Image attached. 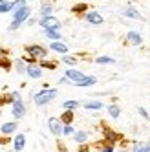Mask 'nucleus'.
Here are the masks:
<instances>
[{"label": "nucleus", "instance_id": "nucleus-20", "mask_svg": "<svg viewBox=\"0 0 150 152\" xmlns=\"http://www.w3.org/2000/svg\"><path fill=\"white\" fill-rule=\"evenodd\" d=\"M46 37H50L53 40H59L60 39V33H59L57 29H46Z\"/></svg>", "mask_w": 150, "mask_h": 152}, {"label": "nucleus", "instance_id": "nucleus-8", "mask_svg": "<svg viewBox=\"0 0 150 152\" xmlns=\"http://www.w3.org/2000/svg\"><path fill=\"white\" fill-rule=\"evenodd\" d=\"M26 72H28V75H29L31 79H39L40 75H42V70H40V66H37V64H28Z\"/></svg>", "mask_w": 150, "mask_h": 152}, {"label": "nucleus", "instance_id": "nucleus-36", "mask_svg": "<svg viewBox=\"0 0 150 152\" xmlns=\"http://www.w3.org/2000/svg\"><path fill=\"white\" fill-rule=\"evenodd\" d=\"M2 2H4V0H0V4H2Z\"/></svg>", "mask_w": 150, "mask_h": 152}, {"label": "nucleus", "instance_id": "nucleus-1", "mask_svg": "<svg viewBox=\"0 0 150 152\" xmlns=\"http://www.w3.org/2000/svg\"><path fill=\"white\" fill-rule=\"evenodd\" d=\"M29 13H31V9H29L28 6H24V7H18V9H15V15H13V24L9 26V29H17V28L20 26V24L24 22V20H28Z\"/></svg>", "mask_w": 150, "mask_h": 152}, {"label": "nucleus", "instance_id": "nucleus-25", "mask_svg": "<svg viewBox=\"0 0 150 152\" xmlns=\"http://www.w3.org/2000/svg\"><path fill=\"white\" fill-rule=\"evenodd\" d=\"M62 62H66V64H71V66H73V64L77 62V59H75V57H71V55H64V57H62Z\"/></svg>", "mask_w": 150, "mask_h": 152}, {"label": "nucleus", "instance_id": "nucleus-32", "mask_svg": "<svg viewBox=\"0 0 150 152\" xmlns=\"http://www.w3.org/2000/svg\"><path fill=\"white\" fill-rule=\"evenodd\" d=\"M103 152H114V147H112V145H106V147L103 148Z\"/></svg>", "mask_w": 150, "mask_h": 152}, {"label": "nucleus", "instance_id": "nucleus-15", "mask_svg": "<svg viewBox=\"0 0 150 152\" xmlns=\"http://www.w3.org/2000/svg\"><path fill=\"white\" fill-rule=\"evenodd\" d=\"M15 130H17V123H6V125L0 126V132L2 134H11Z\"/></svg>", "mask_w": 150, "mask_h": 152}, {"label": "nucleus", "instance_id": "nucleus-6", "mask_svg": "<svg viewBox=\"0 0 150 152\" xmlns=\"http://www.w3.org/2000/svg\"><path fill=\"white\" fill-rule=\"evenodd\" d=\"M11 112H13V115L17 117V119H20V117H24V114H26V106H24V103L22 101H13V108H11Z\"/></svg>", "mask_w": 150, "mask_h": 152}, {"label": "nucleus", "instance_id": "nucleus-10", "mask_svg": "<svg viewBox=\"0 0 150 152\" xmlns=\"http://www.w3.org/2000/svg\"><path fill=\"white\" fill-rule=\"evenodd\" d=\"M66 77H68L70 81H73V83H77V81H81V79L84 77V73L79 72V70H68V72H66Z\"/></svg>", "mask_w": 150, "mask_h": 152}, {"label": "nucleus", "instance_id": "nucleus-23", "mask_svg": "<svg viewBox=\"0 0 150 152\" xmlns=\"http://www.w3.org/2000/svg\"><path fill=\"white\" fill-rule=\"evenodd\" d=\"M86 137H88L86 132H77V134H75V141H77V143H84Z\"/></svg>", "mask_w": 150, "mask_h": 152}, {"label": "nucleus", "instance_id": "nucleus-4", "mask_svg": "<svg viewBox=\"0 0 150 152\" xmlns=\"http://www.w3.org/2000/svg\"><path fill=\"white\" fill-rule=\"evenodd\" d=\"M26 51H28L33 59H44V57H46V50L42 48V46H37V44L28 46V48H26Z\"/></svg>", "mask_w": 150, "mask_h": 152}, {"label": "nucleus", "instance_id": "nucleus-21", "mask_svg": "<svg viewBox=\"0 0 150 152\" xmlns=\"http://www.w3.org/2000/svg\"><path fill=\"white\" fill-rule=\"evenodd\" d=\"M62 106H64V110H73V108H77L79 106V101H66V103H62Z\"/></svg>", "mask_w": 150, "mask_h": 152}, {"label": "nucleus", "instance_id": "nucleus-34", "mask_svg": "<svg viewBox=\"0 0 150 152\" xmlns=\"http://www.w3.org/2000/svg\"><path fill=\"white\" fill-rule=\"evenodd\" d=\"M79 152H90V150H88V148H86V147H82V148H81V150H79Z\"/></svg>", "mask_w": 150, "mask_h": 152}, {"label": "nucleus", "instance_id": "nucleus-17", "mask_svg": "<svg viewBox=\"0 0 150 152\" xmlns=\"http://www.w3.org/2000/svg\"><path fill=\"white\" fill-rule=\"evenodd\" d=\"M84 108H88V110H99V108H103V103L92 101V103H86V104H84Z\"/></svg>", "mask_w": 150, "mask_h": 152}, {"label": "nucleus", "instance_id": "nucleus-13", "mask_svg": "<svg viewBox=\"0 0 150 152\" xmlns=\"http://www.w3.org/2000/svg\"><path fill=\"white\" fill-rule=\"evenodd\" d=\"M125 17H128V18H135V20H139L141 18V13L137 11L135 7H126L125 9Z\"/></svg>", "mask_w": 150, "mask_h": 152}, {"label": "nucleus", "instance_id": "nucleus-27", "mask_svg": "<svg viewBox=\"0 0 150 152\" xmlns=\"http://www.w3.org/2000/svg\"><path fill=\"white\" fill-rule=\"evenodd\" d=\"M134 152H150V145H145V147H134Z\"/></svg>", "mask_w": 150, "mask_h": 152}, {"label": "nucleus", "instance_id": "nucleus-24", "mask_svg": "<svg viewBox=\"0 0 150 152\" xmlns=\"http://www.w3.org/2000/svg\"><path fill=\"white\" fill-rule=\"evenodd\" d=\"M40 15L42 17H50L51 15V6L50 4H44V6H42V9H40Z\"/></svg>", "mask_w": 150, "mask_h": 152}, {"label": "nucleus", "instance_id": "nucleus-19", "mask_svg": "<svg viewBox=\"0 0 150 152\" xmlns=\"http://www.w3.org/2000/svg\"><path fill=\"white\" fill-rule=\"evenodd\" d=\"M11 9H13V2H6L4 0V2L0 4V13H7V11H11Z\"/></svg>", "mask_w": 150, "mask_h": 152}, {"label": "nucleus", "instance_id": "nucleus-11", "mask_svg": "<svg viewBox=\"0 0 150 152\" xmlns=\"http://www.w3.org/2000/svg\"><path fill=\"white\" fill-rule=\"evenodd\" d=\"M50 48H51L53 51H59V53H66V51H68V46H66V44H62L60 40L51 42V44H50Z\"/></svg>", "mask_w": 150, "mask_h": 152}, {"label": "nucleus", "instance_id": "nucleus-14", "mask_svg": "<svg viewBox=\"0 0 150 152\" xmlns=\"http://www.w3.org/2000/svg\"><path fill=\"white\" fill-rule=\"evenodd\" d=\"M24 145H26V137H24V134H18V136L15 137V150H17V152L22 150Z\"/></svg>", "mask_w": 150, "mask_h": 152}, {"label": "nucleus", "instance_id": "nucleus-31", "mask_svg": "<svg viewBox=\"0 0 150 152\" xmlns=\"http://www.w3.org/2000/svg\"><path fill=\"white\" fill-rule=\"evenodd\" d=\"M84 9H86V6H75L73 11H84Z\"/></svg>", "mask_w": 150, "mask_h": 152}, {"label": "nucleus", "instance_id": "nucleus-29", "mask_svg": "<svg viewBox=\"0 0 150 152\" xmlns=\"http://www.w3.org/2000/svg\"><path fill=\"white\" fill-rule=\"evenodd\" d=\"M106 137H110V139H112V141H114V139H115V137H117V136H115V134H114V132H112V130H106Z\"/></svg>", "mask_w": 150, "mask_h": 152}, {"label": "nucleus", "instance_id": "nucleus-7", "mask_svg": "<svg viewBox=\"0 0 150 152\" xmlns=\"http://www.w3.org/2000/svg\"><path fill=\"white\" fill-rule=\"evenodd\" d=\"M126 40L130 42L132 46H139V44H141V42H143L141 35H139L137 31H128V33H126Z\"/></svg>", "mask_w": 150, "mask_h": 152}, {"label": "nucleus", "instance_id": "nucleus-12", "mask_svg": "<svg viewBox=\"0 0 150 152\" xmlns=\"http://www.w3.org/2000/svg\"><path fill=\"white\" fill-rule=\"evenodd\" d=\"M95 83H97V79H95V77H88V75H84V77H82L81 81H77L75 84L82 88V86H90V84H95Z\"/></svg>", "mask_w": 150, "mask_h": 152}, {"label": "nucleus", "instance_id": "nucleus-18", "mask_svg": "<svg viewBox=\"0 0 150 152\" xmlns=\"http://www.w3.org/2000/svg\"><path fill=\"white\" fill-rule=\"evenodd\" d=\"M108 114H110L112 117H119V114H121L119 106H117V104H110V106H108Z\"/></svg>", "mask_w": 150, "mask_h": 152}, {"label": "nucleus", "instance_id": "nucleus-5", "mask_svg": "<svg viewBox=\"0 0 150 152\" xmlns=\"http://www.w3.org/2000/svg\"><path fill=\"white\" fill-rule=\"evenodd\" d=\"M48 126H50V132L55 134V136H60V134H62V128H64L62 123L59 121L57 117H50V119H48Z\"/></svg>", "mask_w": 150, "mask_h": 152}, {"label": "nucleus", "instance_id": "nucleus-2", "mask_svg": "<svg viewBox=\"0 0 150 152\" xmlns=\"http://www.w3.org/2000/svg\"><path fill=\"white\" fill-rule=\"evenodd\" d=\"M55 97H57V90H53V88L51 90L50 88L48 90H40L39 94H35V104H40V106L48 104L51 99H55Z\"/></svg>", "mask_w": 150, "mask_h": 152}, {"label": "nucleus", "instance_id": "nucleus-26", "mask_svg": "<svg viewBox=\"0 0 150 152\" xmlns=\"http://www.w3.org/2000/svg\"><path fill=\"white\" fill-rule=\"evenodd\" d=\"M75 132V130L71 128V125H64V128H62V134L64 136H70V134H73Z\"/></svg>", "mask_w": 150, "mask_h": 152}, {"label": "nucleus", "instance_id": "nucleus-3", "mask_svg": "<svg viewBox=\"0 0 150 152\" xmlns=\"http://www.w3.org/2000/svg\"><path fill=\"white\" fill-rule=\"evenodd\" d=\"M40 26L44 28V29H60V22L53 17V15H50V17H42L40 18Z\"/></svg>", "mask_w": 150, "mask_h": 152}, {"label": "nucleus", "instance_id": "nucleus-22", "mask_svg": "<svg viewBox=\"0 0 150 152\" xmlns=\"http://www.w3.org/2000/svg\"><path fill=\"white\" fill-rule=\"evenodd\" d=\"M95 62H97V64H114L115 61L112 57H97V59H95Z\"/></svg>", "mask_w": 150, "mask_h": 152}, {"label": "nucleus", "instance_id": "nucleus-35", "mask_svg": "<svg viewBox=\"0 0 150 152\" xmlns=\"http://www.w3.org/2000/svg\"><path fill=\"white\" fill-rule=\"evenodd\" d=\"M119 152H126V150H119Z\"/></svg>", "mask_w": 150, "mask_h": 152}, {"label": "nucleus", "instance_id": "nucleus-9", "mask_svg": "<svg viewBox=\"0 0 150 152\" xmlns=\"http://www.w3.org/2000/svg\"><path fill=\"white\" fill-rule=\"evenodd\" d=\"M84 18H86L90 24H103V17H101L97 11H90V13H86V15H84Z\"/></svg>", "mask_w": 150, "mask_h": 152}, {"label": "nucleus", "instance_id": "nucleus-28", "mask_svg": "<svg viewBox=\"0 0 150 152\" xmlns=\"http://www.w3.org/2000/svg\"><path fill=\"white\" fill-rule=\"evenodd\" d=\"M42 66H44V68H50V70H53V68H55V62H48V61H42Z\"/></svg>", "mask_w": 150, "mask_h": 152}, {"label": "nucleus", "instance_id": "nucleus-16", "mask_svg": "<svg viewBox=\"0 0 150 152\" xmlns=\"http://www.w3.org/2000/svg\"><path fill=\"white\" fill-rule=\"evenodd\" d=\"M60 121L64 123V125H71V121H73V114H71V110H66L62 114V117H60Z\"/></svg>", "mask_w": 150, "mask_h": 152}, {"label": "nucleus", "instance_id": "nucleus-33", "mask_svg": "<svg viewBox=\"0 0 150 152\" xmlns=\"http://www.w3.org/2000/svg\"><path fill=\"white\" fill-rule=\"evenodd\" d=\"M17 68H18V70H22V68H24V64H22V61H18V62H17Z\"/></svg>", "mask_w": 150, "mask_h": 152}, {"label": "nucleus", "instance_id": "nucleus-30", "mask_svg": "<svg viewBox=\"0 0 150 152\" xmlns=\"http://www.w3.org/2000/svg\"><path fill=\"white\" fill-rule=\"evenodd\" d=\"M139 114H141V117L148 119V114H146V110H145V108H139Z\"/></svg>", "mask_w": 150, "mask_h": 152}]
</instances>
